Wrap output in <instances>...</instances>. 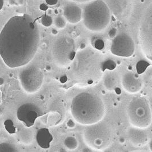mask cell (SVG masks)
I'll use <instances>...</instances> for the list:
<instances>
[{
    "mask_svg": "<svg viewBox=\"0 0 152 152\" xmlns=\"http://www.w3.org/2000/svg\"><path fill=\"white\" fill-rule=\"evenodd\" d=\"M40 31L36 20L24 14L10 18L0 33V56L10 68L30 62L39 47Z\"/></svg>",
    "mask_w": 152,
    "mask_h": 152,
    "instance_id": "obj_1",
    "label": "cell"
},
{
    "mask_svg": "<svg viewBox=\"0 0 152 152\" xmlns=\"http://www.w3.org/2000/svg\"><path fill=\"white\" fill-rule=\"evenodd\" d=\"M103 62L94 50L83 48L76 53L72 63V79L76 83L85 86L97 84L103 76Z\"/></svg>",
    "mask_w": 152,
    "mask_h": 152,
    "instance_id": "obj_2",
    "label": "cell"
},
{
    "mask_svg": "<svg viewBox=\"0 0 152 152\" xmlns=\"http://www.w3.org/2000/svg\"><path fill=\"white\" fill-rule=\"evenodd\" d=\"M105 112L103 100L93 93H80L71 102V114L75 120L80 124L89 125L100 122L104 118Z\"/></svg>",
    "mask_w": 152,
    "mask_h": 152,
    "instance_id": "obj_3",
    "label": "cell"
},
{
    "mask_svg": "<svg viewBox=\"0 0 152 152\" xmlns=\"http://www.w3.org/2000/svg\"><path fill=\"white\" fill-rule=\"evenodd\" d=\"M111 11L108 5L102 0L90 2L83 11L85 26L92 31H101L109 25Z\"/></svg>",
    "mask_w": 152,
    "mask_h": 152,
    "instance_id": "obj_4",
    "label": "cell"
},
{
    "mask_svg": "<svg viewBox=\"0 0 152 152\" xmlns=\"http://www.w3.org/2000/svg\"><path fill=\"white\" fill-rule=\"evenodd\" d=\"M127 115L129 122L134 127L144 129L152 123L150 104L144 97H134L131 99L127 107Z\"/></svg>",
    "mask_w": 152,
    "mask_h": 152,
    "instance_id": "obj_5",
    "label": "cell"
},
{
    "mask_svg": "<svg viewBox=\"0 0 152 152\" xmlns=\"http://www.w3.org/2000/svg\"><path fill=\"white\" fill-rule=\"evenodd\" d=\"M83 138L86 145L91 148L101 151L111 145L112 132L108 125L98 122L88 125L84 129Z\"/></svg>",
    "mask_w": 152,
    "mask_h": 152,
    "instance_id": "obj_6",
    "label": "cell"
},
{
    "mask_svg": "<svg viewBox=\"0 0 152 152\" xmlns=\"http://www.w3.org/2000/svg\"><path fill=\"white\" fill-rule=\"evenodd\" d=\"M76 43L73 39L63 36L53 43L52 56L54 63L60 67H66L72 64L76 55Z\"/></svg>",
    "mask_w": 152,
    "mask_h": 152,
    "instance_id": "obj_7",
    "label": "cell"
},
{
    "mask_svg": "<svg viewBox=\"0 0 152 152\" xmlns=\"http://www.w3.org/2000/svg\"><path fill=\"white\" fill-rule=\"evenodd\" d=\"M138 38L144 55L152 63V1L146 8L141 18Z\"/></svg>",
    "mask_w": 152,
    "mask_h": 152,
    "instance_id": "obj_8",
    "label": "cell"
},
{
    "mask_svg": "<svg viewBox=\"0 0 152 152\" xmlns=\"http://www.w3.org/2000/svg\"><path fill=\"white\" fill-rule=\"evenodd\" d=\"M18 79L23 90L29 94H33L41 87L44 74L40 68L32 65L21 70Z\"/></svg>",
    "mask_w": 152,
    "mask_h": 152,
    "instance_id": "obj_9",
    "label": "cell"
},
{
    "mask_svg": "<svg viewBox=\"0 0 152 152\" xmlns=\"http://www.w3.org/2000/svg\"><path fill=\"white\" fill-rule=\"evenodd\" d=\"M111 51L114 56L128 58L133 55L135 45L131 37L126 33L116 35L111 42Z\"/></svg>",
    "mask_w": 152,
    "mask_h": 152,
    "instance_id": "obj_10",
    "label": "cell"
},
{
    "mask_svg": "<svg viewBox=\"0 0 152 152\" xmlns=\"http://www.w3.org/2000/svg\"><path fill=\"white\" fill-rule=\"evenodd\" d=\"M41 115L39 108L33 103L21 105L17 111V117L24 126L30 128L34 125L37 118Z\"/></svg>",
    "mask_w": 152,
    "mask_h": 152,
    "instance_id": "obj_11",
    "label": "cell"
},
{
    "mask_svg": "<svg viewBox=\"0 0 152 152\" xmlns=\"http://www.w3.org/2000/svg\"><path fill=\"white\" fill-rule=\"evenodd\" d=\"M111 12L119 20H124L130 17L133 7V0H107Z\"/></svg>",
    "mask_w": 152,
    "mask_h": 152,
    "instance_id": "obj_12",
    "label": "cell"
},
{
    "mask_svg": "<svg viewBox=\"0 0 152 152\" xmlns=\"http://www.w3.org/2000/svg\"><path fill=\"white\" fill-rule=\"evenodd\" d=\"M121 83L124 90L131 94L137 93L142 89V79L136 74L131 72H126L121 79Z\"/></svg>",
    "mask_w": 152,
    "mask_h": 152,
    "instance_id": "obj_13",
    "label": "cell"
},
{
    "mask_svg": "<svg viewBox=\"0 0 152 152\" xmlns=\"http://www.w3.org/2000/svg\"><path fill=\"white\" fill-rule=\"evenodd\" d=\"M128 136L133 145L136 146H143L148 141V136L146 133L142 129L134 126L128 129Z\"/></svg>",
    "mask_w": 152,
    "mask_h": 152,
    "instance_id": "obj_14",
    "label": "cell"
},
{
    "mask_svg": "<svg viewBox=\"0 0 152 152\" xmlns=\"http://www.w3.org/2000/svg\"><path fill=\"white\" fill-rule=\"evenodd\" d=\"M63 17L70 23H77L83 18V10L76 5L69 4L64 7Z\"/></svg>",
    "mask_w": 152,
    "mask_h": 152,
    "instance_id": "obj_15",
    "label": "cell"
},
{
    "mask_svg": "<svg viewBox=\"0 0 152 152\" xmlns=\"http://www.w3.org/2000/svg\"><path fill=\"white\" fill-rule=\"evenodd\" d=\"M53 140V136L48 128H41L37 132V142L42 149H47L49 148Z\"/></svg>",
    "mask_w": 152,
    "mask_h": 152,
    "instance_id": "obj_16",
    "label": "cell"
},
{
    "mask_svg": "<svg viewBox=\"0 0 152 152\" xmlns=\"http://www.w3.org/2000/svg\"><path fill=\"white\" fill-rule=\"evenodd\" d=\"M17 137L18 141L24 145L30 144L34 138V133L33 131L27 126H22L18 129Z\"/></svg>",
    "mask_w": 152,
    "mask_h": 152,
    "instance_id": "obj_17",
    "label": "cell"
},
{
    "mask_svg": "<svg viewBox=\"0 0 152 152\" xmlns=\"http://www.w3.org/2000/svg\"><path fill=\"white\" fill-rule=\"evenodd\" d=\"M63 144L69 150H75L78 146L77 140L72 136H69L65 138Z\"/></svg>",
    "mask_w": 152,
    "mask_h": 152,
    "instance_id": "obj_18",
    "label": "cell"
},
{
    "mask_svg": "<svg viewBox=\"0 0 152 152\" xmlns=\"http://www.w3.org/2000/svg\"><path fill=\"white\" fill-rule=\"evenodd\" d=\"M104 85L107 90L111 91L116 88V80L113 76L108 75L104 79Z\"/></svg>",
    "mask_w": 152,
    "mask_h": 152,
    "instance_id": "obj_19",
    "label": "cell"
},
{
    "mask_svg": "<svg viewBox=\"0 0 152 152\" xmlns=\"http://www.w3.org/2000/svg\"><path fill=\"white\" fill-rule=\"evenodd\" d=\"M17 151L15 146L10 143L3 142L0 144V152H17Z\"/></svg>",
    "mask_w": 152,
    "mask_h": 152,
    "instance_id": "obj_20",
    "label": "cell"
},
{
    "mask_svg": "<svg viewBox=\"0 0 152 152\" xmlns=\"http://www.w3.org/2000/svg\"><path fill=\"white\" fill-rule=\"evenodd\" d=\"M117 67V63L111 59L105 60L103 62V67L104 71L106 69L112 71L114 70Z\"/></svg>",
    "mask_w": 152,
    "mask_h": 152,
    "instance_id": "obj_21",
    "label": "cell"
},
{
    "mask_svg": "<svg viewBox=\"0 0 152 152\" xmlns=\"http://www.w3.org/2000/svg\"><path fill=\"white\" fill-rule=\"evenodd\" d=\"M54 23H55L56 28L61 29V28H63L65 27L66 24V20L64 18V17H63L62 16L58 15L55 17V19L54 20Z\"/></svg>",
    "mask_w": 152,
    "mask_h": 152,
    "instance_id": "obj_22",
    "label": "cell"
},
{
    "mask_svg": "<svg viewBox=\"0 0 152 152\" xmlns=\"http://www.w3.org/2000/svg\"><path fill=\"white\" fill-rule=\"evenodd\" d=\"M149 64L145 61H139L136 65V69L139 74H141L145 72V70L149 67Z\"/></svg>",
    "mask_w": 152,
    "mask_h": 152,
    "instance_id": "obj_23",
    "label": "cell"
},
{
    "mask_svg": "<svg viewBox=\"0 0 152 152\" xmlns=\"http://www.w3.org/2000/svg\"><path fill=\"white\" fill-rule=\"evenodd\" d=\"M93 46L97 50H102L104 48L105 43L103 39L96 38L93 41Z\"/></svg>",
    "mask_w": 152,
    "mask_h": 152,
    "instance_id": "obj_24",
    "label": "cell"
},
{
    "mask_svg": "<svg viewBox=\"0 0 152 152\" xmlns=\"http://www.w3.org/2000/svg\"><path fill=\"white\" fill-rule=\"evenodd\" d=\"M42 25L45 27H49L53 23V20L51 17L45 14L42 17L41 20Z\"/></svg>",
    "mask_w": 152,
    "mask_h": 152,
    "instance_id": "obj_25",
    "label": "cell"
},
{
    "mask_svg": "<svg viewBox=\"0 0 152 152\" xmlns=\"http://www.w3.org/2000/svg\"><path fill=\"white\" fill-rule=\"evenodd\" d=\"M5 126L7 132H9L10 133H14L15 131V128L14 126L13 123L11 120H7L5 122Z\"/></svg>",
    "mask_w": 152,
    "mask_h": 152,
    "instance_id": "obj_26",
    "label": "cell"
},
{
    "mask_svg": "<svg viewBox=\"0 0 152 152\" xmlns=\"http://www.w3.org/2000/svg\"><path fill=\"white\" fill-rule=\"evenodd\" d=\"M117 30L116 28H111L109 31L108 35L111 38L113 39L117 35Z\"/></svg>",
    "mask_w": 152,
    "mask_h": 152,
    "instance_id": "obj_27",
    "label": "cell"
},
{
    "mask_svg": "<svg viewBox=\"0 0 152 152\" xmlns=\"http://www.w3.org/2000/svg\"><path fill=\"white\" fill-rule=\"evenodd\" d=\"M67 126L69 127V128H74L76 126V123L74 121V120H73L72 119H70L68 122H67Z\"/></svg>",
    "mask_w": 152,
    "mask_h": 152,
    "instance_id": "obj_28",
    "label": "cell"
},
{
    "mask_svg": "<svg viewBox=\"0 0 152 152\" xmlns=\"http://www.w3.org/2000/svg\"><path fill=\"white\" fill-rule=\"evenodd\" d=\"M45 1L48 5L53 6L57 4L58 0H45Z\"/></svg>",
    "mask_w": 152,
    "mask_h": 152,
    "instance_id": "obj_29",
    "label": "cell"
},
{
    "mask_svg": "<svg viewBox=\"0 0 152 152\" xmlns=\"http://www.w3.org/2000/svg\"><path fill=\"white\" fill-rule=\"evenodd\" d=\"M73 1H75L76 2H79V3H83V2H89L91 0H72Z\"/></svg>",
    "mask_w": 152,
    "mask_h": 152,
    "instance_id": "obj_30",
    "label": "cell"
},
{
    "mask_svg": "<svg viewBox=\"0 0 152 152\" xmlns=\"http://www.w3.org/2000/svg\"><path fill=\"white\" fill-rule=\"evenodd\" d=\"M119 142H120V143H121L122 144H124L125 142V138H124V137L120 138V139H119Z\"/></svg>",
    "mask_w": 152,
    "mask_h": 152,
    "instance_id": "obj_31",
    "label": "cell"
},
{
    "mask_svg": "<svg viewBox=\"0 0 152 152\" xmlns=\"http://www.w3.org/2000/svg\"><path fill=\"white\" fill-rule=\"evenodd\" d=\"M4 0H0V10L2 9L3 6H4Z\"/></svg>",
    "mask_w": 152,
    "mask_h": 152,
    "instance_id": "obj_32",
    "label": "cell"
},
{
    "mask_svg": "<svg viewBox=\"0 0 152 152\" xmlns=\"http://www.w3.org/2000/svg\"><path fill=\"white\" fill-rule=\"evenodd\" d=\"M149 149L152 152V140L149 142Z\"/></svg>",
    "mask_w": 152,
    "mask_h": 152,
    "instance_id": "obj_33",
    "label": "cell"
},
{
    "mask_svg": "<svg viewBox=\"0 0 152 152\" xmlns=\"http://www.w3.org/2000/svg\"><path fill=\"white\" fill-rule=\"evenodd\" d=\"M115 91H116V93L118 94H120V93H121V90H120L119 88H116H116H115Z\"/></svg>",
    "mask_w": 152,
    "mask_h": 152,
    "instance_id": "obj_34",
    "label": "cell"
},
{
    "mask_svg": "<svg viewBox=\"0 0 152 152\" xmlns=\"http://www.w3.org/2000/svg\"><path fill=\"white\" fill-rule=\"evenodd\" d=\"M3 112H4L3 109L0 107V116H1L3 114Z\"/></svg>",
    "mask_w": 152,
    "mask_h": 152,
    "instance_id": "obj_35",
    "label": "cell"
},
{
    "mask_svg": "<svg viewBox=\"0 0 152 152\" xmlns=\"http://www.w3.org/2000/svg\"><path fill=\"white\" fill-rule=\"evenodd\" d=\"M4 82V80L2 79V78L0 77V84H2Z\"/></svg>",
    "mask_w": 152,
    "mask_h": 152,
    "instance_id": "obj_36",
    "label": "cell"
}]
</instances>
